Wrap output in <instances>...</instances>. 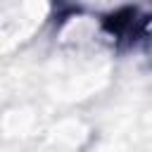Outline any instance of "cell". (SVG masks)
Here are the masks:
<instances>
[{"label": "cell", "instance_id": "obj_1", "mask_svg": "<svg viewBox=\"0 0 152 152\" xmlns=\"http://www.w3.org/2000/svg\"><path fill=\"white\" fill-rule=\"evenodd\" d=\"M142 38H145V43H147V50H150V55H152V19L142 26Z\"/></svg>", "mask_w": 152, "mask_h": 152}]
</instances>
